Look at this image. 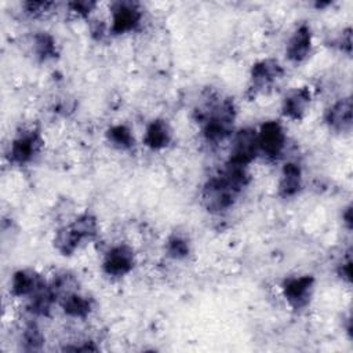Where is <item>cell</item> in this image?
<instances>
[{
	"mask_svg": "<svg viewBox=\"0 0 353 353\" xmlns=\"http://www.w3.org/2000/svg\"><path fill=\"white\" fill-rule=\"evenodd\" d=\"M29 51L39 62L54 61L59 55L57 39L47 30H37L29 36Z\"/></svg>",
	"mask_w": 353,
	"mask_h": 353,
	"instance_id": "17",
	"label": "cell"
},
{
	"mask_svg": "<svg viewBox=\"0 0 353 353\" xmlns=\"http://www.w3.org/2000/svg\"><path fill=\"white\" fill-rule=\"evenodd\" d=\"M342 219H343V223H345L346 229L350 230L352 229V207H350V204L343 210Z\"/></svg>",
	"mask_w": 353,
	"mask_h": 353,
	"instance_id": "27",
	"label": "cell"
},
{
	"mask_svg": "<svg viewBox=\"0 0 353 353\" xmlns=\"http://www.w3.org/2000/svg\"><path fill=\"white\" fill-rule=\"evenodd\" d=\"M109 33L124 36L138 30L143 22L142 4L132 0H117L110 3Z\"/></svg>",
	"mask_w": 353,
	"mask_h": 353,
	"instance_id": "5",
	"label": "cell"
},
{
	"mask_svg": "<svg viewBox=\"0 0 353 353\" xmlns=\"http://www.w3.org/2000/svg\"><path fill=\"white\" fill-rule=\"evenodd\" d=\"M284 68L276 58H261L251 65L247 95L255 98L270 92L284 77Z\"/></svg>",
	"mask_w": 353,
	"mask_h": 353,
	"instance_id": "4",
	"label": "cell"
},
{
	"mask_svg": "<svg viewBox=\"0 0 353 353\" xmlns=\"http://www.w3.org/2000/svg\"><path fill=\"white\" fill-rule=\"evenodd\" d=\"M313 50V30L307 22L295 26L285 43V58L294 65L305 62Z\"/></svg>",
	"mask_w": 353,
	"mask_h": 353,
	"instance_id": "10",
	"label": "cell"
},
{
	"mask_svg": "<svg viewBox=\"0 0 353 353\" xmlns=\"http://www.w3.org/2000/svg\"><path fill=\"white\" fill-rule=\"evenodd\" d=\"M137 265V255L134 248L127 243H117L110 245L101 262L103 274L112 279H121L130 274Z\"/></svg>",
	"mask_w": 353,
	"mask_h": 353,
	"instance_id": "8",
	"label": "cell"
},
{
	"mask_svg": "<svg viewBox=\"0 0 353 353\" xmlns=\"http://www.w3.org/2000/svg\"><path fill=\"white\" fill-rule=\"evenodd\" d=\"M312 103V90L307 85L290 88L281 99V114L292 121L305 119Z\"/></svg>",
	"mask_w": 353,
	"mask_h": 353,
	"instance_id": "11",
	"label": "cell"
},
{
	"mask_svg": "<svg viewBox=\"0 0 353 353\" xmlns=\"http://www.w3.org/2000/svg\"><path fill=\"white\" fill-rule=\"evenodd\" d=\"M69 225L73 228V230L80 237L83 244L95 240L99 233L98 218L90 211L77 214L76 216L72 218V221H69Z\"/></svg>",
	"mask_w": 353,
	"mask_h": 353,
	"instance_id": "19",
	"label": "cell"
},
{
	"mask_svg": "<svg viewBox=\"0 0 353 353\" xmlns=\"http://www.w3.org/2000/svg\"><path fill=\"white\" fill-rule=\"evenodd\" d=\"M22 10L23 14L28 15L29 18L33 19H41L46 18L47 15H50L51 12H54V10L57 8V4L54 1H23L22 3Z\"/></svg>",
	"mask_w": 353,
	"mask_h": 353,
	"instance_id": "23",
	"label": "cell"
},
{
	"mask_svg": "<svg viewBox=\"0 0 353 353\" xmlns=\"http://www.w3.org/2000/svg\"><path fill=\"white\" fill-rule=\"evenodd\" d=\"M164 251L168 258L174 261H183L192 252L190 239L183 232L175 230L171 234H168L164 243Z\"/></svg>",
	"mask_w": 353,
	"mask_h": 353,
	"instance_id": "21",
	"label": "cell"
},
{
	"mask_svg": "<svg viewBox=\"0 0 353 353\" xmlns=\"http://www.w3.org/2000/svg\"><path fill=\"white\" fill-rule=\"evenodd\" d=\"M303 188V171L299 163L285 161L277 182V194L280 199L290 200L299 196Z\"/></svg>",
	"mask_w": 353,
	"mask_h": 353,
	"instance_id": "15",
	"label": "cell"
},
{
	"mask_svg": "<svg viewBox=\"0 0 353 353\" xmlns=\"http://www.w3.org/2000/svg\"><path fill=\"white\" fill-rule=\"evenodd\" d=\"M280 290L287 305L299 312L310 305L316 290V279L313 274L287 276L281 281Z\"/></svg>",
	"mask_w": 353,
	"mask_h": 353,
	"instance_id": "7",
	"label": "cell"
},
{
	"mask_svg": "<svg viewBox=\"0 0 353 353\" xmlns=\"http://www.w3.org/2000/svg\"><path fill=\"white\" fill-rule=\"evenodd\" d=\"M44 148V138L37 127H23L12 137L8 149L7 160L10 164L23 167L32 164Z\"/></svg>",
	"mask_w": 353,
	"mask_h": 353,
	"instance_id": "3",
	"label": "cell"
},
{
	"mask_svg": "<svg viewBox=\"0 0 353 353\" xmlns=\"http://www.w3.org/2000/svg\"><path fill=\"white\" fill-rule=\"evenodd\" d=\"M59 307L65 313V316L70 319L83 320L87 319L95 307V301L88 294L81 292L80 290H76L65 296H62L58 302Z\"/></svg>",
	"mask_w": 353,
	"mask_h": 353,
	"instance_id": "16",
	"label": "cell"
},
{
	"mask_svg": "<svg viewBox=\"0 0 353 353\" xmlns=\"http://www.w3.org/2000/svg\"><path fill=\"white\" fill-rule=\"evenodd\" d=\"M325 125L336 134H347L352 130V99L350 97H343L332 102L324 110Z\"/></svg>",
	"mask_w": 353,
	"mask_h": 353,
	"instance_id": "14",
	"label": "cell"
},
{
	"mask_svg": "<svg viewBox=\"0 0 353 353\" xmlns=\"http://www.w3.org/2000/svg\"><path fill=\"white\" fill-rule=\"evenodd\" d=\"M335 44L339 47L341 51H343L347 55H350V52H352V29L350 28L343 29L339 33L338 39L335 40Z\"/></svg>",
	"mask_w": 353,
	"mask_h": 353,
	"instance_id": "25",
	"label": "cell"
},
{
	"mask_svg": "<svg viewBox=\"0 0 353 353\" xmlns=\"http://www.w3.org/2000/svg\"><path fill=\"white\" fill-rule=\"evenodd\" d=\"M237 108L233 98L211 95L196 110V121L200 134L207 143L219 145L232 138L234 132V121Z\"/></svg>",
	"mask_w": 353,
	"mask_h": 353,
	"instance_id": "2",
	"label": "cell"
},
{
	"mask_svg": "<svg viewBox=\"0 0 353 353\" xmlns=\"http://www.w3.org/2000/svg\"><path fill=\"white\" fill-rule=\"evenodd\" d=\"M259 156L268 161H279L287 149V132L281 121L266 120L256 128Z\"/></svg>",
	"mask_w": 353,
	"mask_h": 353,
	"instance_id": "6",
	"label": "cell"
},
{
	"mask_svg": "<svg viewBox=\"0 0 353 353\" xmlns=\"http://www.w3.org/2000/svg\"><path fill=\"white\" fill-rule=\"evenodd\" d=\"M336 274L338 277L342 280V281H346V283H350V276H352V261H350V254H347V256L345 259H342L339 263H338V268H336Z\"/></svg>",
	"mask_w": 353,
	"mask_h": 353,
	"instance_id": "26",
	"label": "cell"
},
{
	"mask_svg": "<svg viewBox=\"0 0 353 353\" xmlns=\"http://www.w3.org/2000/svg\"><path fill=\"white\" fill-rule=\"evenodd\" d=\"M48 280L36 269L23 268L12 273L10 280V292L15 298L28 299L47 285Z\"/></svg>",
	"mask_w": 353,
	"mask_h": 353,
	"instance_id": "12",
	"label": "cell"
},
{
	"mask_svg": "<svg viewBox=\"0 0 353 353\" xmlns=\"http://www.w3.org/2000/svg\"><path fill=\"white\" fill-rule=\"evenodd\" d=\"M248 168L226 161L216 174L204 182L200 193L203 207L214 215L230 211L251 182Z\"/></svg>",
	"mask_w": 353,
	"mask_h": 353,
	"instance_id": "1",
	"label": "cell"
},
{
	"mask_svg": "<svg viewBox=\"0 0 353 353\" xmlns=\"http://www.w3.org/2000/svg\"><path fill=\"white\" fill-rule=\"evenodd\" d=\"M97 7H98V3L92 0H74V1L66 3V8L70 14L79 18H85V19L91 18Z\"/></svg>",
	"mask_w": 353,
	"mask_h": 353,
	"instance_id": "24",
	"label": "cell"
},
{
	"mask_svg": "<svg viewBox=\"0 0 353 353\" xmlns=\"http://www.w3.org/2000/svg\"><path fill=\"white\" fill-rule=\"evenodd\" d=\"M259 156L258 139H256V128L255 127H243L234 130L230 138V152L226 161L250 167L256 157Z\"/></svg>",
	"mask_w": 353,
	"mask_h": 353,
	"instance_id": "9",
	"label": "cell"
},
{
	"mask_svg": "<svg viewBox=\"0 0 353 353\" xmlns=\"http://www.w3.org/2000/svg\"><path fill=\"white\" fill-rule=\"evenodd\" d=\"M174 139V130L170 121L164 117L152 119L142 135V143L152 152H160L167 149Z\"/></svg>",
	"mask_w": 353,
	"mask_h": 353,
	"instance_id": "13",
	"label": "cell"
},
{
	"mask_svg": "<svg viewBox=\"0 0 353 353\" xmlns=\"http://www.w3.org/2000/svg\"><path fill=\"white\" fill-rule=\"evenodd\" d=\"M52 245H54L55 251L59 252L61 255L72 256L84 244L68 222V223H63L59 228H57V230L54 232Z\"/></svg>",
	"mask_w": 353,
	"mask_h": 353,
	"instance_id": "18",
	"label": "cell"
},
{
	"mask_svg": "<svg viewBox=\"0 0 353 353\" xmlns=\"http://www.w3.org/2000/svg\"><path fill=\"white\" fill-rule=\"evenodd\" d=\"M46 336L36 323H28L21 332V345L26 352L41 350Z\"/></svg>",
	"mask_w": 353,
	"mask_h": 353,
	"instance_id": "22",
	"label": "cell"
},
{
	"mask_svg": "<svg viewBox=\"0 0 353 353\" xmlns=\"http://www.w3.org/2000/svg\"><path fill=\"white\" fill-rule=\"evenodd\" d=\"M105 138L108 141V143L117 149V150H131L135 146V137L132 130L123 123L119 124H112L106 132H105Z\"/></svg>",
	"mask_w": 353,
	"mask_h": 353,
	"instance_id": "20",
	"label": "cell"
}]
</instances>
